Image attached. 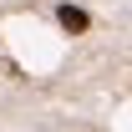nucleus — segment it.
Returning <instances> with one entry per match:
<instances>
[{
    "mask_svg": "<svg viewBox=\"0 0 132 132\" xmlns=\"http://www.w3.org/2000/svg\"><path fill=\"white\" fill-rule=\"evenodd\" d=\"M61 26L66 31H86V15L76 10V5H61Z\"/></svg>",
    "mask_w": 132,
    "mask_h": 132,
    "instance_id": "f257e3e1",
    "label": "nucleus"
}]
</instances>
